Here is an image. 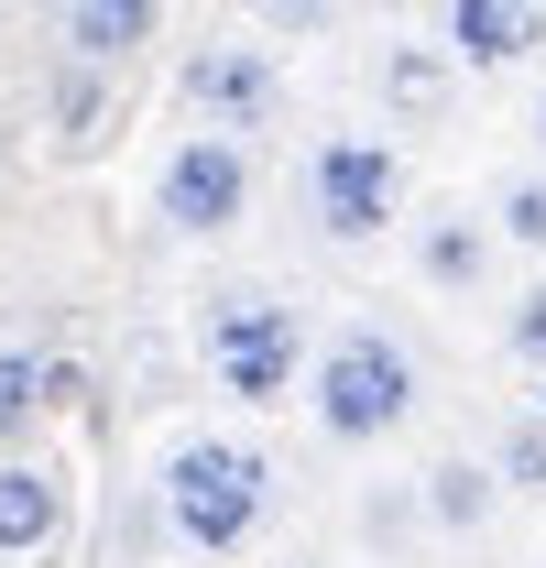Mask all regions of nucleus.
<instances>
[{
    "label": "nucleus",
    "instance_id": "nucleus-1",
    "mask_svg": "<svg viewBox=\"0 0 546 568\" xmlns=\"http://www.w3.org/2000/svg\"><path fill=\"white\" fill-rule=\"evenodd\" d=\"M153 493H164V525L186 558H252L273 525V448L230 437V426H175L164 459H153Z\"/></svg>",
    "mask_w": 546,
    "mask_h": 568
},
{
    "label": "nucleus",
    "instance_id": "nucleus-2",
    "mask_svg": "<svg viewBox=\"0 0 546 568\" xmlns=\"http://www.w3.org/2000/svg\"><path fill=\"white\" fill-rule=\"evenodd\" d=\"M328 448H383V437H405L415 405H426V361L394 339V328H372V317H350L328 328L317 351H306V394H295Z\"/></svg>",
    "mask_w": 546,
    "mask_h": 568
},
{
    "label": "nucleus",
    "instance_id": "nucleus-3",
    "mask_svg": "<svg viewBox=\"0 0 546 568\" xmlns=\"http://www.w3.org/2000/svg\"><path fill=\"white\" fill-rule=\"evenodd\" d=\"M198 351L208 383L230 405H284L306 394V317L273 295V284H208L198 295Z\"/></svg>",
    "mask_w": 546,
    "mask_h": 568
},
{
    "label": "nucleus",
    "instance_id": "nucleus-4",
    "mask_svg": "<svg viewBox=\"0 0 546 568\" xmlns=\"http://www.w3.org/2000/svg\"><path fill=\"white\" fill-rule=\"evenodd\" d=\"M295 197H306V230L328 241V252H372L383 230H405V142L383 132H317L306 142V164H295Z\"/></svg>",
    "mask_w": 546,
    "mask_h": 568
},
{
    "label": "nucleus",
    "instance_id": "nucleus-5",
    "mask_svg": "<svg viewBox=\"0 0 546 568\" xmlns=\"http://www.w3.org/2000/svg\"><path fill=\"white\" fill-rule=\"evenodd\" d=\"M153 219H164L175 241H219V230H241V219H252V142L175 132V142H164V164H153Z\"/></svg>",
    "mask_w": 546,
    "mask_h": 568
},
{
    "label": "nucleus",
    "instance_id": "nucleus-6",
    "mask_svg": "<svg viewBox=\"0 0 546 568\" xmlns=\"http://www.w3.org/2000/svg\"><path fill=\"white\" fill-rule=\"evenodd\" d=\"M186 110H198V132H230V142H252V132H273L284 121V67H273V44H198L186 55Z\"/></svg>",
    "mask_w": 546,
    "mask_h": 568
},
{
    "label": "nucleus",
    "instance_id": "nucleus-7",
    "mask_svg": "<svg viewBox=\"0 0 546 568\" xmlns=\"http://www.w3.org/2000/svg\"><path fill=\"white\" fill-rule=\"evenodd\" d=\"M492 219L481 209H459V197H437V209H415L405 219V263H415V284L426 295H481L492 284Z\"/></svg>",
    "mask_w": 546,
    "mask_h": 568
},
{
    "label": "nucleus",
    "instance_id": "nucleus-8",
    "mask_svg": "<svg viewBox=\"0 0 546 568\" xmlns=\"http://www.w3.org/2000/svg\"><path fill=\"white\" fill-rule=\"evenodd\" d=\"M437 44L459 77H503L546 44V0H448L437 11Z\"/></svg>",
    "mask_w": 546,
    "mask_h": 568
},
{
    "label": "nucleus",
    "instance_id": "nucleus-9",
    "mask_svg": "<svg viewBox=\"0 0 546 568\" xmlns=\"http://www.w3.org/2000/svg\"><path fill=\"white\" fill-rule=\"evenodd\" d=\"M67 547V470L0 459V568H33Z\"/></svg>",
    "mask_w": 546,
    "mask_h": 568
},
{
    "label": "nucleus",
    "instance_id": "nucleus-10",
    "mask_svg": "<svg viewBox=\"0 0 546 568\" xmlns=\"http://www.w3.org/2000/svg\"><path fill=\"white\" fill-rule=\"evenodd\" d=\"M55 33H67L77 67H121L164 33V0H55Z\"/></svg>",
    "mask_w": 546,
    "mask_h": 568
},
{
    "label": "nucleus",
    "instance_id": "nucleus-11",
    "mask_svg": "<svg viewBox=\"0 0 546 568\" xmlns=\"http://www.w3.org/2000/svg\"><path fill=\"white\" fill-rule=\"evenodd\" d=\"M415 503H426V525H437V536H492L503 481H492V459L448 448V459H426V470H415Z\"/></svg>",
    "mask_w": 546,
    "mask_h": 568
},
{
    "label": "nucleus",
    "instance_id": "nucleus-12",
    "mask_svg": "<svg viewBox=\"0 0 546 568\" xmlns=\"http://www.w3.org/2000/svg\"><path fill=\"white\" fill-rule=\"evenodd\" d=\"M372 88H383L394 121H448V110H459V67H448V44H383V55H372Z\"/></svg>",
    "mask_w": 546,
    "mask_h": 568
},
{
    "label": "nucleus",
    "instance_id": "nucleus-13",
    "mask_svg": "<svg viewBox=\"0 0 546 568\" xmlns=\"http://www.w3.org/2000/svg\"><path fill=\"white\" fill-rule=\"evenodd\" d=\"M481 219H492V241H503V252L546 263V164H514V175H492Z\"/></svg>",
    "mask_w": 546,
    "mask_h": 568
},
{
    "label": "nucleus",
    "instance_id": "nucleus-14",
    "mask_svg": "<svg viewBox=\"0 0 546 568\" xmlns=\"http://www.w3.org/2000/svg\"><path fill=\"white\" fill-rule=\"evenodd\" d=\"M481 459H492V481H503V493L546 503V405H514V416L492 426V448H481Z\"/></svg>",
    "mask_w": 546,
    "mask_h": 568
},
{
    "label": "nucleus",
    "instance_id": "nucleus-15",
    "mask_svg": "<svg viewBox=\"0 0 546 568\" xmlns=\"http://www.w3.org/2000/svg\"><path fill=\"white\" fill-rule=\"evenodd\" d=\"M55 405V361H33V351H0V448L22 437V426Z\"/></svg>",
    "mask_w": 546,
    "mask_h": 568
},
{
    "label": "nucleus",
    "instance_id": "nucleus-16",
    "mask_svg": "<svg viewBox=\"0 0 546 568\" xmlns=\"http://www.w3.org/2000/svg\"><path fill=\"white\" fill-rule=\"evenodd\" d=\"M503 361H525V372H546V274L503 306Z\"/></svg>",
    "mask_w": 546,
    "mask_h": 568
},
{
    "label": "nucleus",
    "instance_id": "nucleus-17",
    "mask_svg": "<svg viewBox=\"0 0 546 568\" xmlns=\"http://www.w3.org/2000/svg\"><path fill=\"white\" fill-rule=\"evenodd\" d=\"M361 525H372V547H405L415 525H426V503H415V481H405V493H372V503H361Z\"/></svg>",
    "mask_w": 546,
    "mask_h": 568
},
{
    "label": "nucleus",
    "instance_id": "nucleus-18",
    "mask_svg": "<svg viewBox=\"0 0 546 568\" xmlns=\"http://www.w3.org/2000/svg\"><path fill=\"white\" fill-rule=\"evenodd\" d=\"M340 11H350V0H252V22H263V33H328Z\"/></svg>",
    "mask_w": 546,
    "mask_h": 568
},
{
    "label": "nucleus",
    "instance_id": "nucleus-19",
    "mask_svg": "<svg viewBox=\"0 0 546 568\" xmlns=\"http://www.w3.org/2000/svg\"><path fill=\"white\" fill-rule=\"evenodd\" d=\"M525 153H536V164H546V88H536V99H525Z\"/></svg>",
    "mask_w": 546,
    "mask_h": 568
},
{
    "label": "nucleus",
    "instance_id": "nucleus-20",
    "mask_svg": "<svg viewBox=\"0 0 546 568\" xmlns=\"http://www.w3.org/2000/svg\"><path fill=\"white\" fill-rule=\"evenodd\" d=\"M372 11H415V0H372Z\"/></svg>",
    "mask_w": 546,
    "mask_h": 568
},
{
    "label": "nucleus",
    "instance_id": "nucleus-21",
    "mask_svg": "<svg viewBox=\"0 0 546 568\" xmlns=\"http://www.w3.org/2000/svg\"><path fill=\"white\" fill-rule=\"evenodd\" d=\"M295 568H317V558H295Z\"/></svg>",
    "mask_w": 546,
    "mask_h": 568
}]
</instances>
